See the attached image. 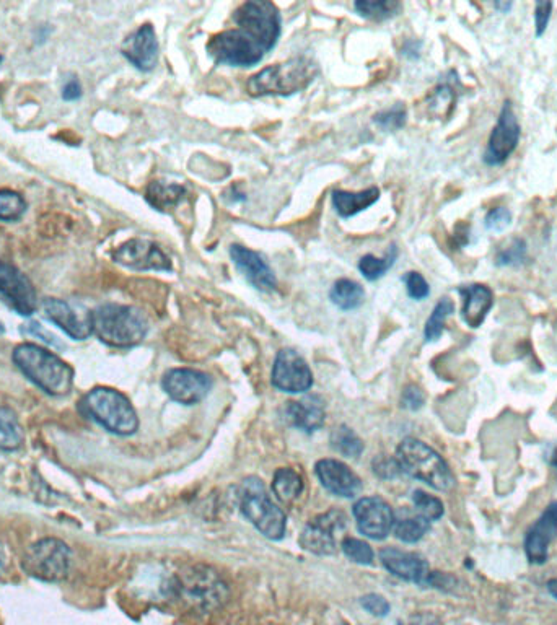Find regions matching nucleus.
Instances as JSON below:
<instances>
[{
    "label": "nucleus",
    "instance_id": "f257e3e1",
    "mask_svg": "<svg viewBox=\"0 0 557 625\" xmlns=\"http://www.w3.org/2000/svg\"><path fill=\"white\" fill-rule=\"evenodd\" d=\"M92 334L111 347H134L149 333V320L136 306L106 303L90 311Z\"/></svg>",
    "mask_w": 557,
    "mask_h": 625
},
{
    "label": "nucleus",
    "instance_id": "f03ea898",
    "mask_svg": "<svg viewBox=\"0 0 557 625\" xmlns=\"http://www.w3.org/2000/svg\"><path fill=\"white\" fill-rule=\"evenodd\" d=\"M12 360L18 370L33 381L44 393L53 396H64L74 385V370L58 355L36 346V344H20L15 347Z\"/></svg>",
    "mask_w": 557,
    "mask_h": 625
},
{
    "label": "nucleus",
    "instance_id": "7ed1b4c3",
    "mask_svg": "<svg viewBox=\"0 0 557 625\" xmlns=\"http://www.w3.org/2000/svg\"><path fill=\"white\" fill-rule=\"evenodd\" d=\"M320 74V66L312 57L297 56L289 61L259 70L246 84L251 97L281 95L289 97L302 92Z\"/></svg>",
    "mask_w": 557,
    "mask_h": 625
},
{
    "label": "nucleus",
    "instance_id": "20e7f679",
    "mask_svg": "<svg viewBox=\"0 0 557 625\" xmlns=\"http://www.w3.org/2000/svg\"><path fill=\"white\" fill-rule=\"evenodd\" d=\"M396 461L400 464L401 471L426 482L427 486L434 487L435 490L448 492L455 486V477L445 459L417 438H404L396 451Z\"/></svg>",
    "mask_w": 557,
    "mask_h": 625
},
{
    "label": "nucleus",
    "instance_id": "39448f33",
    "mask_svg": "<svg viewBox=\"0 0 557 625\" xmlns=\"http://www.w3.org/2000/svg\"><path fill=\"white\" fill-rule=\"evenodd\" d=\"M238 503L243 515L255 525L259 533L272 541L286 533V515L271 499L264 482L256 476L246 477L238 487Z\"/></svg>",
    "mask_w": 557,
    "mask_h": 625
},
{
    "label": "nucleus",
    "instance_id": "423d86ee",
    "mask_svg": "<svg viewBox=\"0 0 557 625\" xmlns=\"http://www.w3.org/2000/svg\"><path fill=\"white\" fill-rule=\"evenodd\" d=\"M176 591L189 608L212 612L229 601V586L224 578L207 565L188 567L178 575Z\"/></svg>",
    "mask_w": 557,
    "mask_h": 625
},
{
    "label": "nucleus",
    "instance_id": "0eeeda50",
    "mask_svg": "<svg viewBox=\"0 0 557 625\" xmlns=\"http://www.w3.org/2000/svg\"><path fill=\"white\" fill-rule=\"evenodd\" d=\"M85 411L106 430L128 437L139 429L137 412L123 393L113 388H95L84 398Z\"/></svg>",
    "mask_w": 557,
    "mask_h": 625
},
{
    "label": "nucleus",
    "instance_id": "6e6552de",
    "mask_svg": "<svg viewBox=\"0 0 557 625\" xmlns=\"http://www.w3.org/2000/svg\"><path fill=\"white\" fill-rule=\"evenodd\" d=\"M233 20L238 30L253 36L268 53L281 38V14L269 0H248L235 10Z\"/></svg>",
    "mask_w": 557,
    "mask_h": 625
},
{
    "label": "nucleus",
    "instance_id": "1a4fd4ad",
    "mask_svg": "<svg viewBox=\"0 0 557 625\" xmlns=\"http://www.w3.org/2000/svg\"><path fill=\"white\" fill-rule=\"evenodd\" d=\"M22 565L30 577L43 582H59L69 573L71 551L66 542L59 539H41L25 552Z\"/></svg>",
    "mask_w": 557,
    "mask_h": 625
},
{
    "label": "nucleus",
    "instance_id": "9d476101",
    "mask_svg": "<svg viewBox=\"0 0 557 625\" xmlns=\"http://www.w3.org/2000/svg\"><path fill=\"white\" fill-rule=\"evenodd\" d=\"M207 51L217 64L230 67H253L263 61L268 51L245 31L227 30L212 36Z\"/></svg>",
    "mask_w": 557,
    "mask_h": 625
},
{
    "label": "nucleus",
    "instance_id": "9b49d317",
    "mask_svg": "<svg viewBox=\"0 0 557 625\" xmlns=\"http://www.w3.org/2000/svg\"><path fill=\"white\" fill-rule=\"evenodd\" d=\"M520 134H522V129H520L514 106L510 101H505L496 127L492 129L491 137L487 142L486 152H484L483 160L487 167L504 165L510 155L517 150Z\"/></svg>",
    "mask_w": 557,
    "mask_h": 625
},
{
    "label": "nucleus",
    "instance_id": "f8f14e48",
    "mask_svg": "<svg viewBox=\"0 0 557 625\" xmlns=\"http://www.w3.org/2000/svg\"><path fill=\"white\" fill-rule=\"evenodd\" d=\"M346 515L339 510H329L308 521L300 534V546L315 556L336 554L338 533L346 529Z\"/></svg>",
    "mask_w": 557,
    "mask_h": 625
},
{
    "label": "nucleus",
    "instance_id": "ddd939ff",
    "mask_svg": "<svg viewBox=\"0 0 557 625\" xmlns=\"http://www.w3.org/2000/svg\"><path fill=\"white\" fill-rule=\"evenodd\" d=\"M162 388L176 403L193 406L209 394L212 378L193 368H173L163 376Z\"/></svg>",
    "mask_w": 557,
    "mask_h": 625
},
{
    "label": "nucleus",
    "instance_id": "4468645a",
    "mask_svg": "<svg viewBox=\"0 0 557 625\" xmlns=\"http://www.w3.org/2000/svg\"><path fill=\"white\" fill-rule=\"evenodd\" d=\"M272 385L284 393H305L313 385V373L299 352L284 349L272 367Z\"/></svg>",
    "mask_w": 557,
    "mask_h": 625
},
{
    "label": "nucleus",
    "instance_id": "2eb2a0df",
    "mask_svg": "<svg viewBox=\"0 0 557 625\" xmlns=\"http://www.w3.org/2000/svg\"><path fill=\"white\" fill-rule=\"evenodd\" d=\"M113 259L121 266L136 269V271H172V259L154 241L134 240L126 241L113 253Z\"/></svg>",
    "mask_w": 557,
    "mask_h": 625
},
{
    "label": "nucleus",
    "instance_id": "dca6fc26",
    "mask_svg": "<svg viewBox=\"0 0 557 625\" xmlns=\"http://www.w3.org/2000/svg\"><path fill=\"white\" fill-rule=\"evenodd\" d=\"M0 295L18 315L30 316L38 308L35 287L17 267L0 259Z\"/></svg>",
    "mask_w": 557,
    "mask_h": 625
},
{
    "label": "nucleus",
    "instance_id": "f3484780",
    "mask_svg": "<svg viewBox=\"0 0 557 625\" xmlns=\"http://www.w3.org/2000/svg\"><path fill=\"white\" fill-rule=\"evenodd\" d=\"M354 516L360 533L367 538L382 541L395 526V513L390 503L380 497H364L354 505Z\"/></svg>",
    "mask_w": 557,
    "mask_h": 625
},
{
    "label": "nucleus",
    "instance_id": "a211bd4d",
    "mask_svg": "<svg viewBox=\"0 0 557 625\" xmlns=\"http://www.w3.org/2000/svg\"><path fill=\"white\" fill-rule=\"evenodd\" d=\"M315 471L321 486L325 487L329 494L338 495L344 499H354L362 492L360 477L343 461L321 459L316 463Z\"/></svg>",
    "mask_w": 557,
    "mask_h": 625
},
{
    "label": "nucleus",
    "instance_id": "6ab92c4d",
    "mask_svg": "<svg viewBox=\"0 0 557 625\" xmlns=\"http://www.w3.org/2000/svg\"><path fill=\"white\" fill-rule=\"evenodd\" d=\"M380 560L391 575L401 578L404 582L430 585L432 573L429 564L421 556L413 552L400 551L395 547H386L380 552Z\"/></svg>",
    "mask_w": 557,
    "mask_h": 625
},
{
    "label": "nucleus",
    "instance_id": "aec40b11",
    "mask_svg": "<svg viewBox=\"0 0 557 625\" xmlns=\"http://www.w3.org/2000/svg\"><path fill=\"white\" fill-rule=\"evenodd\" d=\"M158 51H160V46H158L157 35L150 23H145L131 33L124 40L123 48H121L123 56L131 62L132 66L142 72H149L157 66Z\"/></svg>",
    "mask_w": 557,
    "mask_h": 625
},
{
    "label": "nucleus",
    "instance_id": "412c9836",
    "mask_svg": "<svg viewBox=\"0 0 557 625\" xmlns=\"http://www.w3.org/2000/svg\"><path fill=\"white\" fill-rule=\"evenodd\" d=\"M557 538V502L551 503L540 520L531 526L525 538V552L531 564L541 565L548 560V549Z\"/></svg>",
    "mask_w": 557,
    "mask_h": 625
},
{
    "label": "nucleus",
    "instance_id": "4be33fe9",
    "mask_svg": "<svg viewBox=\"0 0 557 625\" xmlns=\"http://www.w3.org/2000/svg\"><path fill=\"white\" fill-rule=\"evenodd\" d=\"M230 256L238 271L242 272L255 289L261 292L276 290L277 280L274 272L256 251L248 250L245 246L233 245L230 248Z\"/></svg>",
    "mask_w": 557,
    "mask_h": 625
},
{
    "label": "nucleus",
    "instance_id": "5701e85b",
    "mask_svg": "<svg viewBox=\"0 0 557 625\" xmlns=\"http://www.w3.org/2000/svg\"><path fill=\"white\" fill-rule=\"evenodd\" d=\"M43 313L51 323L56 324L64 333L69 334L75 341H85L92 334L90 326V313L82 316L75 311L74 306L58 300V298H46L43 302Z\"/></svg>",
    "mask_w": 557,
    "mask_h": 625
},
{
    "label": "nucleus",
    "instance_id": "b1692460",
    "mask_svg": "<svg viewBox=\"0 0 557 625\" xmlns=\"http://www.w3.org/2000/svg\"><path fill=\"white\" fill-rule=\"evenodd\" d=\"M458 292L463 297V310H461L463 321L470 328H479L494 305V293L483 284L465 285V287H460Z\"/></svg>",
    "mask_w": 557,
    "mask_h": 625
},
{
    "label": "nucleus",
    "instance_id": "393cba45",
    "mask_svg": "<svg viewBox=\"0 0 557 625\" xmlns=\"http://www.w3.org/2000/svg\"><path fill=\"white\" fill-rule=\"evenodd\" d=\"M286 416L297 429L312 433L325 424V403L318 396H305L300 401L287 403Z\"/></svg>",
    "mask_w": 557,
    "mask_h": 625
},
{
    "label": "nucleus",
    "instance_id": "a878e982",
    "mask_svg": "<svg viewBox=\"0 0 557 625\" xmlns=\"http://www.w3.org/2000/svg\"><path fill=\"white\" fill-rule=\"evenodd\" d=\"M378 197H380V191L377 188L364 189L360 193L334 191L331 201H333L334 210L344 219H349L375 204Z\"/></svg>",
    "mask_w": 557,
    "mask_h": 625
},
{
    "label": "nucleus",
    "instance_id": "bb28decb",
    "mask_svg": "<svg viewBox=\"0 0 557 625\" xmlns=\"http://www.w3.org/2000/svg\"><path fill=\"white\" fill-rule=\"evenodd\" d=\"M186 196V188L180 184H168L163 181H154L149 184L145 199L150 206L157 210L172 209L178 206Z\"/></svg>",
    "mask_w": 557,
    "mask_h": 625
},
{
    "label": "nucleus",
    "instance_id": "cd10ccee",
    "mask_svg": "<svg viewBox=\"0 0 557 625\" xmlns=\"http://www.w3.org/2000/svg\"><path fill=\"white\" fill-rule=\"evenodd\" d=\"M329 298L339 310L352 311L362 306L365 300L364 287L354 280L339 279L334 282Z\"/></svg>",
    "mask_w": 557,
    "mask_h": 625
},
{
    "label": "nucleus",
    "instance_id": "c85d7f7f",
    "mask_svg": "<svg viewBox=\"0 0 557 625\" xmlns=\"http://www.w3.org/2000/svg\"><path fill=\"white\" fill-rule=\"evenodd\" d=\"M23 440L25 433L14 412L0 404V451L18 450Z\"/></svg>",
    "mask_w": 557,
    "mask_h": 625
},
{
    "label": "nucleus",
    "instance_id": "c756f323",
    "mask_svg": "<svg viewBox=\"0 0 557 625\" xmlns=\"http://www.w3.org/2000/svg\"><path fill=\"white\" fill-rule=\"evenodd\" d=\"M272 490L282 502H292L303 492V481L294 469L282 468L274 474Z\"/></svg>",
    "mask_w": 557,
    "mask_h": 625
},
{
    "label": "nucleus",
    "instance_id": "7c9ffc66",
    "mask_svg": "<svg viewBox=\"0 0 557 625\" xmlns=\"http://www.w3.org/2000/svg\"><path fill=\"white\" fill-rule=\"evenodd\" d=\"M429 529L430 521H427L421 515L404 516V518L396 520L395 526H393L396 538L406 542V544H414V542L421 541Z\"/></svg>",
    "mask_w": 557,
    "mask_h": 625
},
{
    "label": "nucleus",
    "instance_id": "2f4dec72",
    "mask_svg": "<svg viewBox=\"0 0 557 625\" xmlns=\"http://www.w3.org/2000/svg\"><path fill=\"white\" fill-rule=\"evenodd\" d=\"M331 445L339 455L346 458H359L364 453V442L357 437L354 430L349 429L346 425H339L331 433Z\"/></svg>",
    "mask_w": 557,
    "mask_h": 625
},
{
    "label": "nucleus",
    "instance_id": "473e14b6",
    "mask_svg": "<svg viewBox=\"0 0 557 625\" xmlns=\"http://www.w3.org/2000/svg\"><path fill=\"white\" fill-rule=\"evenodd\" d=\"M357 14L362 15L364 18H370V20H388L398 15L401 10L400 2H393V0H359L354 4Z\"/></svg>",
    "mask_w": 557,
    "mask_h": 625
},
{
    "label": "nucleus",
    "instance_id": "72a5a7b5",
    "mask_svg": "<svg viewBox=\"0 0 557 625\" xmlns=\"http://www.w3.org/2000/svg\"><path fill=\"white\" fill-rule=\"evenodd\" d=\"M398 250L395 246H391L390 251L385 258H375L373 254H365L364 258L359 261V271L367 280H378L390 271L391 266L395 264Z\"/></svg>",
    "mask_w": 557,
    "mask_h": 625
},
{
    "label": "nucleus",
    "instance_id": "f704fd0d",
    "mask_svg": "<svg viewBox=\"0 0 557 625\" xmlns=\"http://www.w3.org/2000/svg\"><path fill=\"white\" fill-rule=\"evenodd\" d=\"M453 310H455V305H453L450 298H442V300L437 303L434 311H432V315H430L429 320H427L426 329H424L426 341H437V339L442 336L445 321H447L448 316L452 315Z\"/></svg>",
    "mask_w": 557,
    "mask_h": 625
},
{
    "label": "nucleus",
    "instance_id": "c9c22d12",
    "mask_svg": "<svg viewBox=\"0 0 557 625\" xmlns=\"http://www.w3.org/2000/svg\"><path fill=\"white\" fill-rule=\"evenodd\" d=\"M27 210V202L20 194L10 189H0V220L15 222Z\"/></svg>",
    "mask_w": 557,
    "mask_h": 625
},
{
    "label": "nucleus",
    "instance_id": "e433bc0d",
    "mask_svg": "<svg viewBox=\"0 0 557 625\" xmlns=\"http://www.w3.org/2000/svg\"><path fill=\"white\" fill-rule=\"evenodd\" d=\"M414 507L417 508V515L424 516L427 521H437L443 515V503L434 495H429L424 490H414Z\"/></svg>",
    "mask_w": 557,
    "mask_h": 625
},
{
    "label": "nucleus",
    "instance_id": "4c0bfd02",
    "mask_svg": "<svg viewBox=\"0 0 557 625\" xmlns=\"http://www.w3.org/2000/svg\"><path fill=\"white\" fill-rule=\"evenodd\" d=\"M527 261V243L515 238L507 248L500 250L496 256L497 266H520Z\"/></svg>",
    "mask_w": 557,
    "mask_h": 625
},
{
    "label": "nucleus",
    "instance_id": "58836bf2",
    "mask_svg": "<svg viewBox=\"0 0 557 625\" xmlns=\"http://www.w3.org/2000/svg\"><path fill=\"white\" fill-rule=\"evenodd\" d=\"M406 119H408L406 108L403 105H395L390 110L375 114L373 123L377 124L378 127H382L385 131H398L406 124Z\"/></svg>",
    "mask_w": 557,
    "mask_h": 625
},
{
    "label": "nucleus",
    "instance_id": "ea45409f",
    "mask_svg": "<svg viewBox=\"0 0 557 625\" xmlns=\"http://www.w3.org/2000/svg\"><path fill=\"white\" fill-rule=\"evenodd\" d=\"M343 551L352 562L357 564L369 565L372 564L373 551L372 547L362 539L346 538L343 541Z\"/></svg>",
    "mask_w": 557,
    "mask_h": 625
},
{
    "label": "nucleus",
    "instance_id": "a19ab883",
    "mask_svg": "<svg viewBox=\"0 0 557 625\" xmlns=\"http://www.w3.org/2000/svg\"><path fill=\"white\" fill-rule=\"evenodd\" d=\"M512 223V212L507 207H496V209L489 210L484 219V227L489 232H504L510 227Z\"/></svg>",
    "mask_w": 557,
    "mask_h": 625
},
{
    "label": "nucleus",
    "instance_id": "79ce46f5",
    "mask_svg": "<svg viewBox=\"0 0 557 625\" xmlns=\"http://www.w3.org/2000/svg\"><path fill=\"white\" fill-rule=\"evenodd\" d=\"M404 282H406L408 295L413 298V300L419 302V300H424V298L429 297V284H427V280L424 279L419 272H408L406 277H404Z\"/></svg>",
    "mask_w": 557,
    "mask_h": 625
},
{
    "label": "nucleus",
    "instance_id": "37998d69",
    "mask_svg": "<svg viewBox=\"0 0 557 625\" xmlns=\"http://www.w3.org/2000/svg\"><path fill=\"white\" fill-rule=\"evenodd\" d=\"M360 604L365 611L370 612L373 616L385 617L390 614V603L380 595H367L360 599Z\"/></svg>",
    "mask_w": 557,
    "mask_h": 625
},
{
    "label": "nucleus",
    "instance_id": "c03bdc74",
    "mask_svg": "<svg viewBox=\"0 0 557 625\" xmlns=\"http://www.w3.org/2000/svg\"><path fill=\"white\" fill-rule=\"evenodd\" d=\"M553 14V2H536L535 5V27L536 36L544 35V31L548 28L549 20Z\"/></svg>",
    "mask_w": 557,
    "mask_h": 625
},
{
    "label": "nucleus",
    "instance_id": "a18cd8bd",
    "mask_svg": "<svg viewBox=\"0 0 557 625\" xmlns=\"http://www.w3.org/2000/svg\"><path fill=\"white\" fill-rule=\"evenodd\" d=\"M424 401H426L424 393L416 385H409L408 388L404 389L403 396H401V404L409 411H419L424 406Z\"/></svg>",
    "mask_w": 557,
    "mask_h": 625
},
{
    "label": "nucleus",
    "instance_id": "49530a36",
    "mask_svg": "<svg viewBox=\"0 0 557 625\" xmlns=\"http://www.w3.org/2000/svg\"><path fill=\"white\" fill-rule=\"evenodd\" d=\"M25 331H27V333L33 334V336L40 337L41 341L46 342V344H49V346L61 347V344H59L58 341V337L54 336V334L46 333L41 324L30 323L28 324L27 329L23 328V333H25Z\"/></svg>",
    "mask_w": 557,
    "mask_h": 625
},
{
    "label": "nucleus",
    "instance_id": "de8ad7c7",
    "mask_svg": "<svg viewBox=\"0 0 557 625\" xmlns=\"http://www.w3.org/2000/svg\"><path fill=\"white\" fill-rule=\"evenodd\" d=\"M80 97H82V85L75 77H71L62 87V98L67 101H74L79 100Z\"/></svg>",
    "mask_w": 557,
    "mask_h": 625
},
{
    "label": "nucleus",
    "instance_id": "09e8293b",
    "mask_svg": "<svg viewBox=\"0 0 557 625\" xmlns=\"http://www.w3.org/2000/svg\"><path fill=\"white\" fill-rule=\"evenodd\" d=\"M409 625H442L437 617L432 614H417L411 619Z\"/></svg>",
    "mask_w": 557,
    "mask_h": 625
},
{
    "label": "nucleus",
    "instance_id": "8fccbe9b",
    "mask_svg": "<svg viewBox=\"0 0 557 625\" xmlns=\"http://www.w3.org/2000/svg\"><path fill=\"white\" fill-rule=\"evenodd\" d=\"M548 590L554 598L557 599V578H553V580H549L548 582Z\"/></svg>",
    "mask_w": 557,
    "mask_h": 625
},
{
    "label": "nucleus",
    "instance_id": "3c124183",
    "mask_svg": "<svg viewBox=\"0 0 557 625\" xmlns=\"http://www.w3.org/2000/svg\"><path fill=\"white\" fill-rule=\"evenodd\" d=\"M497 9H502V14H507L510 9H512V4H500V2H496Z\"/></svg>",
    "mask_w": 557,
    "mask_h": 625
},
{
    "label": "nucleus",
    "instance_id": "603ef678",
    "mask_svg": "<svg viewBox=\"0 0 557 625\" xmlns=\"http://www.w3.org/2000/svg\"><path fill=\"white\" fill-rule=\"evenodd\" d=\"M551 466L557 471V450L553 453V459H551Z\"/></svg>",
    "mask_w": 557,
    "mask_h": 625
},
{
    "label": "nucleus",
    "instance_id": "864d4df0",
    "mask_svg": "<svg viewBox=\"0 0 557 625\" xmlns=\"http://www.w3.org/2000/svg\"><path fill=\"white\" fill-rule=\"evenodd\" d=\"M2 572H4V559L0 556V575H2Z\"/></svg>",
    "mask_w": 557,
    "mask_h": 625
},
{
    "label": "nucleus",
    "instance_id": "5fc2aeb1",
    "mask_svg": "<svg viewBox=\"0 0 557 625\" xmlns=\"http://www.w3.org/2000/svg\"><path fill=\"white\" fill-rule=\"evenodd\" d=\"M0 64H2V56H0Z\"/></svg>",
    "mask_w": 557,
    "mask_h": 625
},
{
    "label": "nucleus",
    "instance_id": "6e6d98bb",
    "mask_svg": "<svg viewBox=\"0 0 557 625\" xmlns=\"http://www.w3.org/2000/svg\"><path fill=\"white\" fill-rule=\"evenodd\" d=\"M339 625H349V624H339Z\"/></svg>",
    "mask_w": 557,
    "mask_h": 625
}]
</instances>
